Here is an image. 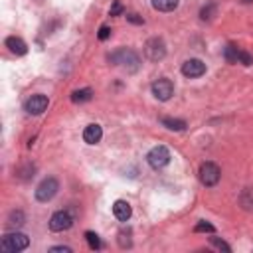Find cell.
Masks as SVG:
<instances>
[{
    "instance_id": "6da1fadb",
    "label": "cell",
    "mask_w": 253,
    "mask_h": 253,
    "mask_svg": "<svg viewBox=\"0 0 253 253\" xmlns=\"http://www.w3.org/2000/svg\"><path fill=\"white\" fill-rule=\"evenodd\" d=\"M109 60H111L115 65L126 69L129 73H135V71L141 67V58H139V54L133 52V49H129V47H121V49H117L115 54L109 56Z\"/></svg>"
},
{
    "instance_id": "7a4b0ae2",
    "label": "cell",
    "mask_w": 253,
    "mask_h": 253,
    "mask_svg": "<svg viewBox=\"0 0 253 253\" xmlns=\"http://www.w3.org/2000/svg\"><path fill=\"white\" fill-rule=\"evenodd\" d=\"M30 245V237L26 234H20V232H14V234H8L2 237V251H8V253H16V251H24Z\"/></svg>"
},
{
    "instance_id": "3957f363",
    "label": "cell",
    "mask_w": 253,
    "mask_h": 253,
    "mask_svg": "<svg viewBox=\"0 0 253 253\" xmlns=\"http://www.w3.org/2000/svg\"><path fill=\"white\" fill-rule=\"evenodd\" d=\"M146 162L150 164V168H155V170H160V168L168 166V162H170V150L166 146H162V144L150 148V153L146 155Z\"/></svg>"
},
{
    "instance_id": "277c9868",
    "label": "cell",
    "mask_w": 253,
    "mask_h": 253,
    "mask_svg": "<svg viewBox=\"0 0 253 253\" xmlns=\"http://www.w3.org/2000/svg\"><path fill=\"white\" fill-rule=\"evenodd\" d=\"M60 190V182L56 178H52V176H47V178H44L38 188H36V200L38 202H49Z\"/></svg>"
},
{
    "instance_id": "5b68a950",
    "label": "cell",
    "mask_w": 253,
    "mask_h": 253,
    "mask_svg": "<svg viewBox=\"0 0 253 253\" xmlns=\"http://www.w3.org/2000/svg\"><path fill=\"white\" fill-rule=\"evenodd\" d=\"M220 178H221V170H220L218 164L204 162L200 166V180H202V184H204V186L212 188V186H216L220 182Z\"/></svg>"
},
{
    "instance_id": "8992f818",
    "label": "cell",
    "mask_w": 253,
    "mask_h": 253,
    "mask_svg": "<svg viewBox=\"0 0 253 253\" xmlns=\"http://www.w3.org/2000/svg\"><path fill=\"white\" fill-rule=\"evenodd\" d=\"M144 56L150 60V62H160L164 60L166 56V44L162 38H150L146 44H144Z\"/></svg>"
},
{
    "instance_id": "52a82bcc",
    "label": "cell",
    "mask_w": 253,
    "mask_h": 253,
    "mask_svg": "<svg viewBox=\"0 0 253 253\" xmlns=\"http://www.w3.org/2000/svg\"><path fill=\"white\" fill-rule=\"evenodd\" d=\"M73 225V216L65 210H60L52 216V220H49V230L52 232H65L69 230V227Z\"/></svg>"
},
{
    "instance_id": "ba28073f",
    "label": "cell",
    "mask_w": 253,
    "mask_h": 253,
    "mask_svg": "<svg viewBox=\"0 0 253 253\" xmlns=\"http://www.w3.org/2000/svg\"><path fill=\"white\" fill-rule=\"evenodd\" d=\"M204 73H206V63L202 60H198V58H192V60L182 63V75L184 78L196 79V78H202Z\"/></svg>"
},
{
    "instance_id": "9c48e42d",
    "label": "cell",
    "mask_w": 253,
    "mask_h": 253,
    "mask_svg": "<svg viewBox=\"0 0 253 253\" xmlns=\"http://www.w3.org/2000/svg\"><path fill=\"white\" fill-rule=\"evenodd\" d=\"M150 89H153V95H155L158 101H168V99L174 95V85H172V81L166 79V78L157 79Z\"/></svg>"
},
{
    "instance_id": "30bf717a",
    "label": "cell",
    "mask_w": 253,
    "mask_h": 253,
    "mask_svg": "<svg viewBox=\"0 0 253 253\" xmlns=\"http://www.w3.org/2000/svg\"><path fill=\"white\" fill-rule=\"evenodd\" d=\"M47 97L46 95H32L28 101H26V111L30 113V115H42L46 109H47Z\"/></svg>"
},
{
    "instance_id": "8fae6325",
    "label": "cell",
    "mask_w": 253,
    "mask_h": 253,
    "mask_svg": "<svg viewBox=\"0 0 253 253\" xmlns=\"http://www.w3.org/2000/svg\"><path fill=\"white\" fill-rule=\"evenodd\" d=\"M113 214L119 221H129L131 216H133V210L129 206V202H125V200H117L115 204H113Z\"/></svg>"
},
{
    "instance_id": "7c38bea8",
    "label": "cell",
    "mask_w": 253,
    "mask_h": 253,
    "mask_svg": "<svg viewBox=\"0 0 253 253\" xmlns=\"http://www.w3.org/2000/svg\"><path fill=\"white\" fill-rule=\"evenodd\" d=\"M101 137H103V129L97 125V123H91L85 126V131H83V141L87 144H97L101 141Z\"/></svg>"
},
{
    "instance_id": "4fadbf2b",
    "label": "cell",
    "mask_w": 253,
    "mask_h": 253,
    "mask_svg": "<svg viewBox=\"0 0 253 253\" xmlns=\"http://www.w3.org/2000/svg\"><path fill=\"white\" fill-rule=\"evenodd\" d=\"M6 47L10 49L14 56H26V54H28V46H26V42H24L22 38H16V36L6 38Z\"/></svg>"
},
{
    "instance_id": "5bb4252c",
    "label": "cell",
    "mask_w": 253,
    "mask_h": 253,
    "mask_svg": "<svg viewBox=\"0 0 253 253\" xmlns=\"http://www.w3.org/2000/svg\"><path fill=\"white\" fill-rule=\"evenodd\" d=\"M180 4V0H153V8L158 12H172Z\"/></svg>"
},
{
    "instance_id": "9a60e30c",
    "label": "cell",
    "mask_w": 253,
    "mask_h": 253,
    "mask_svg": "<svg viewBox=\"0 0 253 253\" xmlns=\"http://www.w3.org/2000/svg\"><path fill=\"white\" fill-rule=\"evenodd\" d=\"M162 125L166 126L168 131H184V129H186V121H182V119H172V117H164V119H162Z\"/></svg>"
},
{
    "instance_id": "2e32d148",
    "label": "cell",
    "mask_w": 253,
    "mask_h": 253,
    "mask_svg": "<svg viewBox=\"0 0 253 253\" xmlns=\"http://www.w3.org/2000/svg\"><path fill=\"white\" fill-rule=\"evenodd\" d=\"M91 97H93V91L89 87L78 89V91L71 93V101H73V103H85V101H91Z\"/></svg>"
},
{
    "instance_id": "e0dca14e",
    "label": "cell",
    "mask_w": 253,
    "mask_h": 253,
    "mask_svg": "<svg viewBox=\"0 0 253 253\" xmlns=\"http://www.w3.org/2000/svg\"><path fill=\"white\" fill-rule=\"evenodd\" d=\"M237 54H239V49L234 44H227L223 49V58L227 63H237Z\"/></svg>"
},
{
    "instance_id": "ac0fdd59",
    "label": "cell",
    "mask_w": 253,
    "mask_h": 253,
    "mask_svg": "<svg viewBox=\"0 0 253 253\" xmlns=\"http://www.w3.org/2000/svg\"><path fill=\"white\" fill-rule=\"evenodd\" d=\"M24 214L20 212V210H16V212H12L10 216H8V227H20V225H24Z\"/></svg>"
},
{
    "instance_id": "d6986e66",
    "label": "cell",
    "mask_w": 253,
    "mask_h": 253,
    "mask_svg": "<svg viewBox=\"0 0 253 253\" xmlns=\"http://www.w3.org/2000/svg\"><path fill=\"white\" fill-rule=\"evenodd\" d=\"M85 239H87V243H89L91 249H101V239H99L97 234H93V232H85Z\"/></svg>"
},
{
    "instance_id": "ffe728a7",
    "label": "cell",
    "mask_w": 253,
    "mask_h": 253,
    "mask_svg": "<svg viewBox=\"0 0 253 253\" xmlns=\"http://www.w3.org/2000/svg\"><path fill=\"white\" fill-rule=\"evenodd\" d=\"M194 232H208V234H214L216 232V227L212 225V223H208V221H204V220H202V221H198L196 223V227H194Z\"/></svg>"
},
{
    "instance_id": "44dd1931",
    "label": "cell",
    "mask_w": 253,
    "mask_h": 253,
    "mask_svg": "<svg viewBox=\"0 0 253 253\" xmlns=\"http://www.w3.org/2000/svg\"><path fill=\"white\" fill-rule=\"evenodd\" d=\"M237 63H241V65H251V63H253V56L247 54V52H243V49H239V54H237Z\"/></svg>"
},
{
    "instance_id": "7402d4cb",
    "label": "cell",
    "mask_w": 253,
    "mask_h": 253,
    "mask_svg": "<svg viewBox=\"0 0 253 253\" xmlns=\"http://www.w3.org/2000/svg\"><path fill=\"white\" fill-rule=\"evenodd\" d=\"M214 12H216V6L210 4V6H206V8H202L200 16H202V20H212V14H214Z\"/></svg>"
},
{
    "instance_id": "603a6c76",
    "label": "cell",
    "mask_w": 253,
    "mask_h": 253,
    "mask_svg": "<svg viewBox=\"0 0 253 253\" xmlns=\"http://www.w3.org/2000/svg\"><path fill=\"white\" fill-rule=\"evenodd\" d=\"M109 36H111V28H109V26H101V30H99L97 38H99L101 42H105V40H107Z\"/></svg>"
},
{
    "instance_id": "cb8c5ba5",
    "label": "cell",
    "mask_w": 253,
    "mask_h": 253,
    "mask_svg": "<svg viewBox=\"0 0 253 253\" xmlns=\"http://www.w3.org/2000/svg\"><path fill=\"white\" fill-rule=\"evenodd\" d=\"M212 243L218 247V249H223V251H232V247L227 245L225 241H221V239H218V237H212Z\"/></svg>"
},
{
    "instance_id": "d4e9b609",
    "label": "cell",
    "mask_w": 253,
    "mask_h": 253,
    "mask_svg": "<svg viewBox=\"0 0 253 253\" xmlns=\"http://www.w3.org/2000/svg\"><path fill=\"white\" fill-rule=\"evenodd\" d=\"M111 16H119V14H123V4L119 2V0H115L113 2V6H111V12H109Z\"/></svg>"
},
{
    "instance_id": "484cf974",
    "label": "cell",
    "mask_w": 253,
    "mask_h": 253,
    "mask_svg": "<svg viewBox=\"0 0 253 253\" xmlns=\"http://www.w3.org/2000/svg\"><path fill=\"white\" fill-rule=\"evenodd\" d=\"M126 20L133 22V24H142V22H144V20H142V18H139L137 14H129V16H126Z\"/></svg>"
},
{
    "instance_id": "4316f807",
    "label": "cell",
    "mask_w": 253,
    "mask_h": 253,
    "mask_svg": "<svg viewBox=\"0 0 253 253\" xmlns=\"http://www.w3.org/2000/svg\"><path fill=\"white\" fill-rule=\"evenodd\" d=\"M49 251H63V253H71V247H67V245H56V247H52Z\"/></svg>"
}]
</instances>
